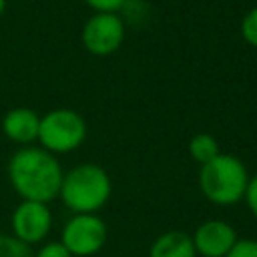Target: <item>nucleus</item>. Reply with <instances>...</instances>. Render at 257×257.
<instances>
[{"label":"nucleus","instance_id":"f257e3e1","mask_svg":"<svg viewBox=\"0 0 257 257\" xmlns=\"http://www.w3.org/2000/svg\"><path fill=\"white\" fill-rule=\"evenodd\" d=\"M62 165L56 155L38 145L20 147L6 163V177L20 201L52 203L58 199L62 183Z\"/></svg>","mask_w":257,"mask_h":257},{"label":"nucleus","instance_id":"f03ea898","mask_svg":"<svg viewBox=\"0 0 257 257\" xmlns=\"http://www.w3.org/2000/svg\"><path fill=\"white\" fill-rule=\"evenodd\" d=\"M112 195V179L104 167L96 163H78L64 171L58 199L74 213H98Z\"/></svg>","mask_w":257,"mask_h":257},{"label":"nucleus","instance_id":"7ed1b4c3","mask_svg":"<svg viewBox=\"0 0 257 257\" xmlns=\"http://www.w3.org/2000/svg\"><path fill=\"white\" fill-rule=\"evenodd\" d=\"M249 177L251 175L239 157L221 151L213 161L199 167L197 185L211 205L233 207L243 201Z\"/></svg>","mask_w":257,"mask_h":257},{"label":"nucleus","instance_id":"20e7f679","mask_svg":"<svg viewBox=\"0 0 257 257\" xmlns=\"http://www.w3.org/2000/svg\"><path fill=\"white\" fill-rule=\"evenodd\" d=\"M88 137V124L84 116L72 108L58 106L40 114L38 147L52 155H68L84 145Z\"/></svg>","mask_w":257,"mask_h":257},{"label":"nucleus","instance_id":"39448f33","mask_svg":"<svg viewBox=\"0 0 257 257\" xmlns=\"http://www.w3.org/2000/svg\"><path fill=\"white\" fill-rule=\"evenodd\" d=\"M108 239V225L98 213H74L60 231V243L72 257H92L100 253Z\"/></svg>","mask_w":257,"mask_h":257},{"label":"nucleus","instance_id":"423d86ee","mask_svg":"<svg viewBox=\"0 0 257 257\" xmlns=\"http://www.w3.org/2000/svg\"><path fill=\"white\" fill-rule=\"evenodd\" d=\"M124 34H126V24L120 14L92 12L80 28V44L88 54L96 58H104L114 54L122 46Z\"/></svg>","mask_w":257,"mask_h":257},{"label":"nucleus","instance_id":"0eeeda50","mask_svg":"<svg viewBox=\"0 0 257 257\" xmlns=\"http://www.w3.org/2000/svg\"><path fill=\"white\" fill-rule=\"evenodd\" d=\"M52 231V211L48 203L20 201L10 215V235L24 245H40Z\"/></svg>","mask_w":257,"mask_h":257},{"label":"nucleus","instance_id":"6e6552de","mask_svg":"<svg viewBox=\"0 0 257 257\" xmlns=\"http://www.w3.org/2000/svg\"><path fill=\"white\" fill-rule=\"evenodd\" d=\"M237 239V229L223 219H207L191 233L197 257H225Z\"/></svg>","mask_w":257,"mask_h":257},{"label":"nucleus","instance_id":"1a4fd4ad","mask_svg":"<svg viewBox=\"0 0 257 257\" xmlns=\"http://www.w3.org/2000/svg\"><path fill=\"white\" fill-rule=\"evenodd\" d=\"M38 126H40V114L28 106L10 108L4 112V116L0 120L2 135L20 147H28V145L36 143Z\"/></svg>","mask_w":257,"mask_h":257},{"label":"nucleus","instance_id":"9d476101","mask_svg":"<svg viewBox=\"0 0 257 257\" xmlns=\"http://www.w3.org/2000/svg\"><path fill=\"white\" fill-rule=\"evenodd\" d=\"M147 257H197V253L189 233L171 229L153 239Z\"/></svg>","mask_w":257,"mask_h":257},{"label":"nucleus","instance_id":"9b49d317","mask_svg":"<svg viewBox=\"0 0 257 257\" xmlns=\"http://www.w3.org/2000/svg\"><path fill=\"white\" fill-rule=\"evenodd\" d=\"M219 153H221L219 141L211 133H197L189 141V155H191V159L199 167L205 165V163H209V161H213Z\"/></svg>","mask_w":257,"mask_h":257},{"label":"nucleus","instance_id":"f8f14e48","mask_svg":"<svg viewBox=\"0 0 257 257\" xmlns=\"http://www.w3.org/2000/svg\"><path fill=\"white\" fill-rule=\"evenodd\" d=\"M0 257H34V249L10 233H0Z\"/></svg>","mask_w":257,"mask_h":257},{"label":"nucleus","instance_id":"ddd939ff","mask_svg":"<svg viewBox=\"0 0 257 257\" xmlns=\"http://www.w3.org/2000/svg\"><path fill=\"white\" fill-rule=\"evenodd\" d=\"M239 32L245 44H249L251 48H257V6L249 8L241 22H239Z\"/></svg>","mask_w":257,"mask_h":257},{"label":"nucleus","instance_id":"4468645a","mask_svg":"<svg viewBox=\"0 0 257 257\" xmlns=\"http://www.w3.org/2000/svg\"><path fill=\"white\" fill-rule=\"evenodd\" d=\"M34 257H72L60 241H44L34 251Z\"/></svg>","mask_w":257,"mask_h":257},{"label":"nucleus","instance_id":"2eb2a0df","mask_svg":"<svg viewBox=\"0 0 257 257\" xmlns=\"http://www.w3.org/2000/svg\"><path fill=\"white\" fill-rule=\"evenodd\" d=\"M225 257H257V239H237Z\"/></svg>","mask_w":257,"mask_h":257},{"label":"nucleus","instance_id":"dca6fc26","mask_svg":"<svg viewBox=\"0 0 257 257\" xmlns=\"http://www.w3.org/2000/svg\"><path fill=\"white\" fill-rule=\"evenodd\" d=\"M88 8H92V12H120L122 6L126 4V0H82Z\"/></svg>","mask_w":257,"mask_h":257},{"label":"nucleus","instance_id":"f3484780","mask_svg":"<svg viewBox=\"0 0 257 257\" xmlns=\"http://www.w3.org/2000/svg\"><path fill=\"white\" fill-rule=\"evenodd\" d=\"M243 203L247 205L249 213L257 219V175H251V177H249V183H247V189H245Z\"/></svg>","mask_w":257,"mask_h":257},{"label":"nucleus","instance_id":"a211bd4d","mask_svg":"<svg viewBox=\"0 0 257 257\" xmlns=\"http://www.w3.org/2000/svg\"><path fill=\"white\" fill-rule=\"evenodd\" d=\"M6 4H8V0H0V16H2L4 10H6Z\"/></svg>","mask_w":257,"mask_h":257}]
</instances>
